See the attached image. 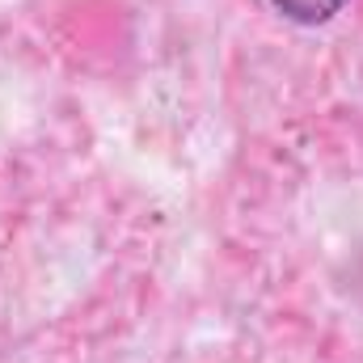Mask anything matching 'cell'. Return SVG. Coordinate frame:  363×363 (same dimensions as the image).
<instances>
[{
	"label": "cell",
	"mask_w": 363,
	"mask_h": 363,
	"mask_svg": "<svg viewBox=\"0 0 363 363\" xmlns=\"http://www.w3.org/2000/svg\"><path fill=\"white\" fill-rule=\"evenodd\" d=\"M271 4L296 26H325L334 13H342L347 0H271Z\"/></svg>",
	"instance_id": "cell-1"
}]
</instances>
